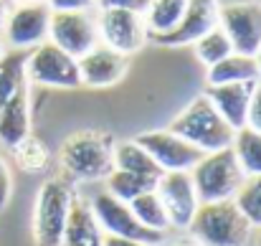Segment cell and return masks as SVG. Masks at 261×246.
<instances>
[{"mask_svg":"<svg viewBox=\"0 0 261 246\" xmlns=\"http://www.w3.org/2000/svg\"><path fill=\"white\" fill-rule=\"evenodd\" d=\"M59 163L74 180H104L114 170V137L104 130H79L64 140Z\"/></svg>","mask_w":261,"mask_h":246,"instance_id":"obj_1","label":"cell"},{"mask_svg":"<svg viewBox=\"0 0 261 246\" xmlns=\"http://www.w3.org/2000/svg\"><path fill=\"white\" fill-rule=\"evenodd\" d=\"M251 234V224L233 201L200 203L188 226V236L198 246H246Z\"/></svg>","mask_w":261,"mask_h":246,"instance_id":"obj_2","label":"cell"},{"mask_svg":"<svg viewBox=\"0 0 261 246\" xmlns=\"http://www.w3.org/2000/svg\"><path fill=\"white\" fill-rule=\"evenodd\" d=\"M168 130L180 135L182 140H188L200 153L226 150V147H231L233 135H236V130H231V125L216 112V107L208 102L205 94L195 96L170 122Z\"/></svg>","mask_w":261,"mask_h":246,"instance_id":"obj_3","label":"cell"},{"mask_svg":"<svg viewBox=\"0 0 261 246\" xmlns=\"http://www.w3.org/2000/svg\"><path fill=\"white\" fill-rule=\"evenodd\" d=\"M195 193L200 203H216V201H233L236 190L244 183V170L236 163V155L231 147L205 153L190 170Z\"/></svg>","mask_w":261,"mask_h":246,"instance_id":"obj_4","label":"cell"},{"mask_svg":"<svg viewBox=\"0 0 261 246\" xmlns=\"http://www.w3.org/2000/svg\"><path fill=\"white\" fill-rule=\"evenodd\" d=\"M74 190L61 178H48L38 188L33 208V241L36 246H61Z\"/></svg>","mask_w":261,"mask_h":246,"instance_id":"obj_5","label":"cell"},{"mask_svg":"<svg viewBox=\"0 0 261 246\" xmlns=\"http://www.w3.org/2000/svg\"><path fill=\"white\" fill-rule=\"evenodd\" d=\"M25 82L48 86V89H79V64L74 56L61 51L56 43L43 41L28 51Z\"/></svg>","mask_w":261,"mask_h":246,"instance_id":"obj_6","label":"cell"},{"mask_svg":"<svg viewBox=\"0 0 261 246\" xmlns=\"http://www.w3.org/2000/svg\"><path fill=\"white\" fill-rule=\"evenodd\" d=\"M89 206H91V213H94L96 224L101 226V231H104L107 236L132 239V241H142V244H152V246H160L165 241V234L145 229V226L135 218V213L129 211V203H124V201L109 195L107 190L96 193Z\"/></svg>","mask_w":261,"mask_h":246,"instance_id":"obj_7","label":"cell"},{"mask_svg":"<svg viewBox=\"0 0 261 246\" xmlns=\"http://www.w3.org/2000/svg\"><path fill=\"white\" fill-rule=\"evenodd\" d=\"M94 20H96V31H99V43H104L107 48H112L122 56L137 54L150 38L142 15L132 13V10L99 8V15Z\"/></svg>","mask_w":261,"mask_h":246,"instance_id":"obj_8","label":"cell"},{"mask_svg":"<svg viewBox=\"0 0 261 246\" xmlns=\"http://www.w3.org/2000/svg\"><path fill=\"white\" fill-rule=\"evenodd\" d=\"M218 26L228 36L236 54L254 56L261 46V0L221 5Z\"/></svg>","mask_w":261,"mask_h":246,"instance_id":"obj_9","label":"cell"},{"mask_svg":"<svg viewBox=\"0 0 261 246\" xmlns=\"http://www.w3.org/2000/svg\"><path fill=\"white\" fill-rule=\"evenodd\" d=\"M48 41L56 43L61 51H66L74 59H82L99 43L96 20L87 10H61L51 13L48 23Z\"/></svg>","mask_w":261,"mask_h":246,"instance_id":"obj_10","label":"cell"},{"mask_svg":"<svg viewBox=\"0 0 261 246\" xmlns=\"http://www.w3.org/2000/svg\"><path fill=\"white\" fill-rule=\"evenodd\" d=\"M155 193L160 195V201L165 206V213L170 218V229L188 231V226H190V221H193V216L200 206L193 178H190V170L163 173L158 178Z\"/></svg>","mask_w":261,"mask_h":246,"instance_id":"obj_11","label":"cell"},{"mask_svg":"<svg viewBox=\"0 0 261 246\" xmlns=\"http://www.w3.org/2000/svg\"><path fill=\"white\" fill-rule=\"evenodd\" d=\"M51 8L41 0V3H23V5H13L3 31H5V41L10 43V48H23L31 51L33 46L48 41V23H51Z\"/></svg>","mask_w":261,"mask_h":246,"instance_id":"obj_12","label":"cell"},{"mask_svg":"<svg viewBox=\"0 0 261 246\" xmlns=\"http://www.w3.org/2000/svg\"><path fill=\"white\" fill-rule=\"evenodd\" d=\"M135 140L150 153V158L158 163L163 173L193 170V165L205 155L170 130H147V132L137 135Z\"/></svg>","mask_w":261,"mask_h":246,"instance_id":"obj_13","label":"cell"},{"mask_svg":"<svg viewBox=\"0 0 261 246\" xmlns=\"http://www.w3.org/2000/svg\"><path fill=\"white\" fill-rule=\"evenodd\" d=\"M218 8H221L218 0H188L180 23L170 33L152 36V41L158 46H168V48L193 46L200 36H205L211 28L218 26Z\"/></svg>","mask_w":261,"mask_h":246,"instance_id":"obj_14","label":"cell"},{"mask_svg":"<svg viewBox=\"0 0 261 246\" xmlns=\"http://www.w3.org/2000/svg\"><path fill=\"white\" fill-rule=\"evenodd\" d=\"M76 64H79L82 86H89V89H109V86L119 84L129 66L127 56L107 48L104 43H96L89 54L76 59Z\"/></svg>","mask_w":261,"mask_h":246,"instance_id":"obj_15","label":"cell"},{"mask_svg":"<svg viewBox=\"0 0 261 246\" xmlns=\"http://www.w3.org/2000/svg\"><path fill=\"white\" fill-rule=\"evenodd\" d=\"M259 82H239V84H218L208 86L203 94L216 107V112L231 125V130H244L249 117V104L254 96V89Z\"/></svg>","mask_w":261,"mask_h":246,"instance_id":"obj_16","label":"cell"},{"mask_svg":"<svg viewBox=\"0 0 261 246\" xmlns=\"http://www.w3.org/2000/svg\"><path fill=\"white\" fill-rule=\"evenodd\" d=\"M31 135V96L28 86H23L13 99L0 107V145L13 150Z\"/></svg>","mask_w":261,"mask_h":246,"instance_id":"obj_17","label":"cell"},{"mask_svg":"<svg viewBox=\"0 0 261 246\" xmlns=\"http://www.w3.org/2000/svg\"><path fill=\"white\" fill-rule=\"evenodd\" d=\"M101 244H104V231L96 224V218L91 213V206L74 193L71 208H69V218H66V226H64V236H61V246H101Z\"/></svg>","mask_w":261,"mask_h":246,"instance_id":"obj_18","label":"cell"},{"mask_svg":"<svg viewBox=\"0 0 261 246\" xmlns=\"http://www.w3.org/2000/svg\"><path fill=\"white\" fill-rule=\"evenodd\" d=\"M205 82H208V86H218V84H239V82H259L256 59L233 51L231 56L221 59L218 64L208 66Z\"/></svg>","mask_w":261,"mask_h":246,"instance_id":"obj_19","label":"cell"},{"mask_svg":"<svg viewBox=\"0 0 261 246\" xmlns=\"http://www.w3.org/2000/svg\"><path fill=\"white\" fill-rule=\"evenodd\" d=\"M114 167L117 170H127L135 175H145V178H160L163 170L158 163L150 158V153L137 142V140H122L114 142Z\"/></svg>","mask_w":261,"mask_h":246,"instance_id":"obj_20","label":"cell"},{"mask_svg":"<svg viewBox=\"0 0 261 246\" xmlns=\"http://www.w3.org/2000/svg\"><path fill=\"white\" fill-rule=\"evenodd\" d=\"M25 61H28V51L23 48L3 51L0 56V107L28 84L25 82Z\"/></svg>","mask_w":261,"mask_h":246,"instance_id":"obj_21","label":"cell"},{"mask_svg":"<svg viewBox=\"0 0 261 246\" xmlns=\"http://www.w3.org/2000/svg\"><path fill=\"white\" fill-rule=\"evenodd\" d=\"M185 5H188V0H152L150 8L142 13L147 36L152 38V36L170 33L180 23V18L185 13Z\"/></svg>","mask_w":261,"mask_h":246,"instance_id":"obj_22","label":"cell"},{"mask_svg":"<svg viewBox=\"0 0 261 246\" xmlns=\"http://www.w3.org/2000/svg\"><path fill=\"white\" fill-rule=\"evenodd\" d=\"M129 211L135 213V218L150 229V231H160V234H168L170 231V218L165 213V206L160 201V195L155 190H147L137 198L129 201Z\"/></svg>","mask_w":261,"mask_h":246,"instance_id":"obj_23","label":"cell"},{"mask_svg":"<svg viewBox=\"0 0 261 246\" xmlns=\"http://www.w3.org/2000/svg\"><path fill=\"white\" fill-rule=\"evenodd\" d=\"M231 150L236 155V163L244 170V175H261V132L256 130H236Z\"/></svg>","mask_w":261,"mask_h":246,"instance_id":"obj_24","label":"cell"},{"mask_svg":"<svg viewBox=\"0 0 261 246\" xmlns=\"http://www.w3.org/2000/svg\"><path fill=\"white\" fill-rule=\"evenodd\" d=\"M104 183H107V193L114 195V198H119V201H124V203H129L132 198H137V195H142L147 190H155V185H158L155 178L135 175V173L117 170V167L104 178Z\"/></svg>","mask_w":261,"mask_h":246,"instance_id":"obj_25","label":"cell"},{"mask_svg":"<svg viewBox=\"0 0 261 246\" xmlns=\"http://www.w3.org/2000/svg\"><path fill=\"white\" fill-rule=\"evenodd\" d=\"M13 158H15V165L25 173H43L51 163V153L46 142L38 140L36 135H28L23 142H18L13 147Z\"/></svg>","mask_w":261,"mask_h":246,"instance_id":"obj_26","label":"cell"},{"mask_svg":"<svg viewBox=\"0 0 261 246\" xmlns=\"http://www.w3.org/2000/svg\"><path fill=\"white\" fill-rule=\"evenodd\" d=\"M193 48H195L198 61L205 64V66H213V64H218L221 59H226V56L233 54V46H231V41H228V36L223 33L221 26H216V28H211L205 36H200V38L193 43Z\"/></svg>","mask_w":261,"mask_h":246,"instance_id":"obj_27","label":"cell"},{"mask_svg":"<svg viewBox=\"0 0 261 246\" xmlns=\"http://www.w3.org/2000/svg\"><path fill=\"white\" fill-rule=\"evenodd\" d=\"M233 203L246 216V221L251 224V229H261V175L244 178L241 188L233 195Z\"/></svg>","mask_w":261,"mask_h":246,"instance_id":"obj_28","label":"cell"},{"mask_svg":"<svg viewBox=\"0 0 261 246\" xmlns=\"http://www.w3.org/2000/svg\"><path fill=\"white\" fill-rule=\"evenodd\" d=\"M10 198H13V175H10L8 163L0 158V213L8 208Z\"/></svg>","mask_w":261,"mask_h":246,"instance_id":"obj_29","label":"cell"},{"mask_svg":"<svg viewBox=\"0 0 261 246\" xmlns=\"http://www.w3.org/2000/svg\"><path fill=\"white\" fill-rule=\"evenodd\" d=\"M96 8H122V10H132V13H145L150 8L152 0H94Z\"/></svg>","mask_w":261,"mask_h":246,"instance_id":"obj_30","label":"cell"},{"mask_svg":"<svg viewBox=\"0 0 261 246\" xmlns=\"http://www.w3.org/2000/svg\"><path fill=\"white\" fill-rule=\"evenodd\" d=\"M246 127H249V130H256V132H261V82L256 84L254 96H251V104H249Z\"/></svg>","mask_w":261,"mask_h":246,"instance_id":"obj_31","label":"cell"},{"mask_svg":"<svg viewBox=\"0 0 261 246\" xmlns=\"http://www.w3.org/2000/svg\"><path fill=\"white\" fill-rule=\"evenodd\" d=\"M54 13H61V10H89L94 5V0H43Z\"/></svg>","mask_w":261,"mask_h":246,"instance_id":"obj_32","label":"cell"},{"mask_svg":"<svg viewBox=\"0 0 261 246\" xmlns=\"http://www.w3.org/2000/svg\"><path fill=\"white\" fill-rule=\"evenodd\" d=\"M101 246H152V244H142V241H132V239H119V236H107L104 234V244Z\"/></svg>","mask_w":261,"mask_h":246,"instance_id":"obj_33","label":"cell"},{"mask_svg":"<svg viewBox=\"0 0 261 246\" xmlns=\"http://www.w3.org/2000/svg\"><path fill=\"white\" fill-rule=\"evenodd\" d=\"M13 0H0V28L5 26V20H8V15H10V10H13Z\"/></svg>","mask_w":261,"mask_h":246,"instance_id":"obj_34","label":"cell"},{"mask_svg":"<svg viewBox=\"0 0 261 246\" xmlns=\"http://www.w3.org/2000/svg\"><path fill=\"white\" fill-rule=\"evenodd\" d=\"M160 246H198L190 236H180V239H173V241H165V244H160Z\"/></svg>","mask_w":261,"mask_h":246,"instance_id":"obj_35","label":"cell"},{"mask_svg":"<svg viewBox=\"0 0 261 246\" xmlns=\"http://www.w3.org/2000/svg\"><path fill=\"white\" fill-rule=\"evenodd\" d=\"M254 59H256V69H259V82H261V46H259V51L254 54Z\"/></svg>","mask_w":261,"mask_h":246,"instance_id":"obj_36","label":"cell"},{"mask_svg":"<svg viewBox=\"0 0 261 246\" xmlns=\"http://www.w3.org/2000/svg\"><path fill=\"white\" fill-rule=\"evenodd\" d=\"M15 5H23V3H41V0H13Z\"/></svg>","mask_w":261,"mask_h":246,"instance_id":"obj_37","label":"cell"},{"mask_svg":"<svg viewBox=\"0 0 261 246\" xmlns=\"http://www.w3.org/2000/svg\"><path fill=\"white\" fill-rule=\"evenodd\" d=\"M256 246H261V229H256Z\"/></svg>","mask_w":261,"mask_h":246,"instance_id":"obj_38","label":"cell"},{"mask_svg":"<svg viewBox=\"0 0 261 246\" xmlns=\"http://www.w3.org/2000/svg\"><path fill=\"white\" fill-rule=\"evenodd\" d=\"M3 51H5V43H3V38H0V56H3Z\"/></svg>","mask_w":261,"mask_h":246,"instance_id":"obj_39","label":"cell"}]
</instances>
